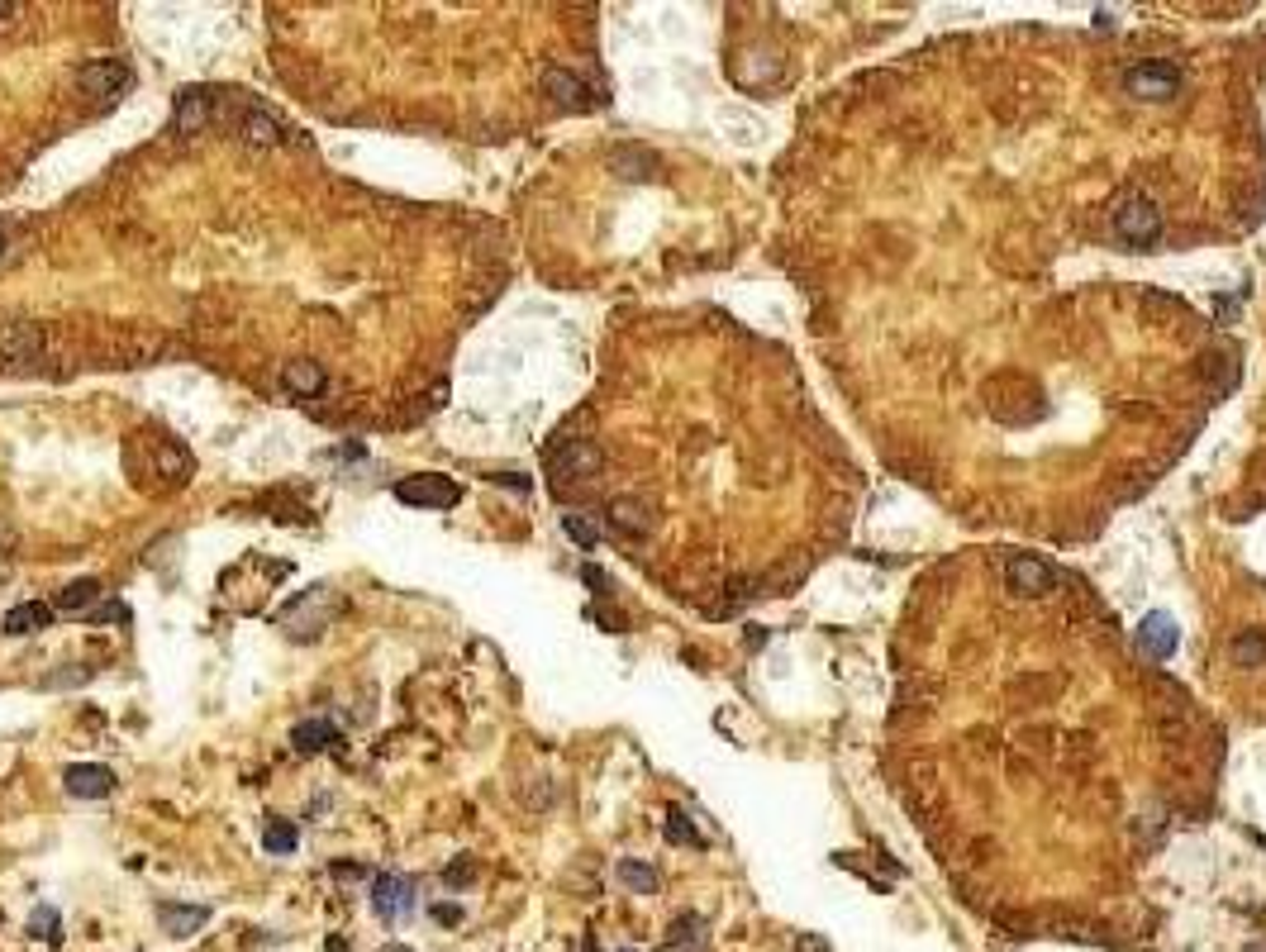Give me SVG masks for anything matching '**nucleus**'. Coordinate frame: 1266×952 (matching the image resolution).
Segmentation results:
<instances>
[{"label": "nucleus", "instance_id": "f257e3e1", "mask_svg": "<svg viewBox=\"0 0 1266 952\" xmlns=\"http://www.w3.org/2000/svg\"><path fill=\"white\" fill-rule=\"evenodd\" d=\"M1115 238L1124 248H1134V253H1147L1152 243L1161 238V210L1152 195L1142 191H1129L1124 200L1115 205Z\"/></svg>", "mask_w": 1266, "mask_h": 952}, {"label": "nucleus", "instance_id": "f03ea898", "mask_svg": "<svg viewBox=\"0 0 1266 952\" xmlns=\"http://www.w3.org/2000/svg\"><path fill=\"white\" fill-rule=\"evenodd\" d=\"M1124 91H1129L1134 101H1171V96H1180V67L1161 63V58L1134 63L1124 72Z\"/></svg>", "mask_w": 1266, "mask_h": 952}, {"label": "nucleus", "instance_id": "7ed1b4c3", "mask_svg": "<svg viewBox=\"0 0 1266 952\" xmlns=\"http://www.w3.org/2000/svg\"><path fill=\"white\" fill-rule=\"evenodd\" d=\"M395 500H400V505H414V510H452V505L462 500V486H457L452 476L419 472V476L395 481Z\"/></svg>", "mask_w": 1266, "mask_h": 952}, {"label": "nucleus", "instance_id": "20e7f679", "mask_svg": "<svg viewBox=\"0 0 1266 952\" xmlns=\"http://www.w3.org/2000/svg\"><path fill=\"white\" fill-rule=\"evenodd\" d=\"M414 895H419V886L405 871H377V881H372V909H377L381 924H395V919L414 914Z\"/></svg>", "mask_w": 1266, "mask_h": 952}, {"label": "nucleus", "instance_id": "39448f33", "mask_svg": "<svg viewBox=\"0 0 1266 952\" xmlns=\"http://www.w3.org/2000/svg\"><path fill=\"white\" fill-rule=\"evenodd\" d=\"M1176 643H1180V628H1176V619H1171L1166 609H1152V614L1138 624V633H1134V648H1138L1142 662H1166V657L1176 652Z\"/></svg>", "mask_w": 1266, "mask_h": 952}, {"label": "nucleus", "instance_id": "423d86ee", "mask_svg": "<svg viewBox=\"0 0 1266 952\" xmlns=\"http://www.w3.org/2000/svg\"><path fill=\"white\" fill-rule=\"evenodd\" d=\"M1005 577H1009V591L1014 595H1043V591H1052V582H1057V567L1048 563V558H1038V553H1014L1005 563Z\"/></svg>", "mask_w": 1266, "mask_h": 952}, {"label": "nucleus", "instance_id": "0eeeda50", "mask_svg": "<svg viewBox=\"0 0 1266 952\" xmlns=\"http://www.w3.org/2000/svg\"><path fill=\"white\" fill-rule=\"evenodd\" d=\"M39 357H44V329L29 325V320L0 325V362L24 367V362H39Z\"/></svg>", "mask_w": 1266, "mask_h": 952}, {"label": "nucleus", "instance_id": "6e6552de", "mask_svg": "<svg viewBox=\"0 0 1266 952\" xmlns=\"http://www.w3.org/2000/svg\"><path fill=\"white\" fill-rule=\"evenodd\" d=\"M82 91L87 96H101V101H115V96H125L133 87V72L120 58H101V63H87L82 67Z\"/></svg>", "mask_w": 1266, "mask_h": 952}, {"label": "nucleus", "instance_id": "1a4fd4ad", "mask_svg": "<svg viewBox=\"0 0 1266 952\" xmlns=\"http://www.w3.org/2000/svg\"><path fill=\"white\" fill-rule=\"evenodd\" d=\"M63 786L67 796H77V801H106L110 791L120 786V777L110 767H101V762H72L63 772Z\"/></svg>", "mask_w": 1266, "mask_h": 952}, {"label": "nucleus", "instance_id": "9d476101", "mask_svg": "<svg viewBox=\"0 0 1266 952\" xmlns=\"http://www.w3.org/2000/svg\"><path fill=\"white\" fill-rule=\"evenodd\" d=\"M601 467H605V453L591 438H572V443H562L558 453H553V472L567 476V481H586V476H596Z\"/></svg>", "mask_w": 1266, "mask_h": 952}, {"label": "nucleus", "instance_id": "9b49d317", "mask_svg": "<svg viewBox=\"0 0 1266 952\" xmlns=\"http://www.w3.org/2000/svg\"><path fill=\"white\" fill-rule=\"evenodd\" d=\"M215 91L210 87H186L176 96V129L181 133H200L210 129V119H215Z\"/></svg>", "mask_w": 1266, "mask_h": 952}, {"label": "nucleus", "instance_id": "f8f14e48", "mask_svg": "<svg viewBox=\"0 0 1266 952\" xmlns=\"http://www.w3.org/2000/svg\"><path fill=\"white\" fill-rule=\"evenodd\" d=\"M543 91H548L558 106H567V110H591V106H596V91L586 87L577 72H567V67H548V72H543Z\"/></svg>", "mask_w": 1266, "mask_h": 952}, {"label": "nucleus", "instance_id": "ddd939ff", "mask_svg": "<svg viewBox=\"0 0 1266 952\" xmlns=\"http://www.w3.org/2000/svg\"><path fill=\"white\" fill-rule=\"evenodd\" d=\"M238 138L253 143V148H277V143H286V129H281L277 115H267V110H258V106H243V115H238Z\"/></svg>", "mask_w": 1266, "mask_h": 952}, {"label": "nucleus", "instance_id": "4468645a", "mask_svg": "<svg viewBox=\"0 0 1266 952\" xmlns=\"http://www.w3.org/2000/svg\"><path fill=\"white\" fill-rule=\"evenodd\" d=\"M157 924H162V933H167V938H191V933H200L205 924H210V909H205V905H176V900H162V905H157Z\"/></svg>", "mask_w": 1266, "mask_h": 952}, {"label": "nucleus", "instance_id": "2eb2a0df", "mask_svg": "<svg viewBox=\"0 0 1266 952\" xmlns=\"http://www.w3.org/2000/svg\"><path fill=\"white\" fill-rule=\"evenodd\" d=\"M324 386H329V376H324V367H320V362H310V357H296V362H286V367H281V390H286V395L315 400Z\"/></svg>", "mask_w": 1266, "mask_h": 952}, {"label": "nucleus", "instance_id": "dca6fc26", "mask_svg": "<svg viewBox=\"0 0 1266 952\" xmlns=\"http://www.w3.org/2000/svg\"><path fill=\"white\" fill-rule=\"evenodd\" d=\"M53 614H58V609L48 605V600H24V605L5 609V633H10V638H24V633H39V628L53 624Z\"/></svg>", "mask_w": 1266, "mask_h": 952}, {"label": "nucleus", "instance_id": "f3484780", "mask_svg": "<svg viewBox=\"0 0 1266 952\" xmlns=\"http://www.w3.org/2000/svg\"><path fill=\"white\" fill-rule=\"evenodd\" d=\"M334 743H339V734H334V724H329V719H301V724L291 729V748H296L301 758L329 753Z\"/></svg>", "mask_w": 1266, "mask_h": 952}, {"label": "nucleus", "instance_id": "a211bd4d", "mask_svg": "<svg viewBox=\"0 0 1266 952\" xmlns=\"http://www.w3.org/2000/svg\"><path fill=\"white\" fill-rule=\"evenodd\" d=\"M96 600H101V582H96V577H82V582H67L63 591H58L53 609H63V614H91Z\"/></svg>", "mask_w": 1266, "mask_h": 952}, {"label": "nucleus", "instance_id": "6ab92c4d", "mask_svg": "<svg viewBox=\"0 0 1266 952\" xmlns=\"http://www.w3.org/2000/svg\"><path fill=\"white\" fill-rule=\"evenodd\" d=\"M610 524L620 529V534H629V539H643L647 529H652V515H647V505H638V500H615L610 505Z\"/></svg>", "mask_w": 1266, "mask_h": 952}, {"label": "nucleus", "instance_id": "aec40b11", "mask_svg": "<svg viewBox=\"0 0 1266 952\" xmlns=\"http://www.w3.org/2000/svg\"><path fill=\"white\" fill-rule=\"evenodd\" d=\"M695 948H705V919H700V914H681V919H671L662 952H695Z\"/></svg>", "mask_w": 1266, "mask_h": 952}, {"label": "nucleus", "instance_id": "412c9836", "mask_svg": "<svg viewBox=\"0 0 1266 952\" xmlns=\"http://www.w3.org/2000/svg\"><path fill=\"white\" fill-rule=\"evenodd\" d=\"M615 876H620V886H629L633 895H657V886H662L657 866L638 862V857H620V866H615Z\"/></svg>", "mask_w": 1266, "mask_h": 952}, {"label": "nucleus", "instance_id": "4be33fe9", "mask_svg": "<svg viewBox=\"0 0 1266 952\" xmlns=\"http://www.w3.org/2000/svg\"><path fill=\"white\" fill-rule=\"evenodd\" d=\"M562 534L577 543L581 553H596V548H601V524L591 520L586 510H567V515H562Z\"/></svg>", "mask_w": 1266, "mask_h": 952}, {"label": "nucleus", "instance_id": "5701e85b", "mask_svg": "<svg viewBox=\"0 0 1266 952\" xmlns=\"http://www.w3.org/2000/svg\"><path fill=\"white\" fill-rule=\"evenodd\" d=\"M262 847L277 852V857H291V852L301 847V829L291 820H267L262 824Z\"/></svg>", "mask_w": 1266, "mask_h": 952}, {"label": "nucleus", "instance_id": "b1692460", "mask_svg": "<svg viewBox=\"0 0 1266 952\" xmlns=\"http://www.w3.org/2000/svg\"><path fill=\"white\" fill-rule=\"evenodd\" d=\"M1228 652H1233V662H1238V667H1262V662H1266V633H1262V628H1247V633H1238V638L1228 643Z\"/></svg>", "mask_w": 1266, "mask_h": 952}, {"label": "nucleus", "instance_id": "393cba45", "mask_svg": "<svg viewBox=\"0 0 1266 952\" xmlns=\"http://www.w3.org/2000/svg\"><path fill=\"white\" fill-rule=\"evenodd\" d=\"M29 938H39V943H48V948H58V943H63V919H58V909H53V905L34 909V914H29Z\"/></svg>", "mask_w": 1266, "mask_h": 952}, {"label": "nucleus", "instance_id": "a878e982", "mask_svg": "<svg viewBox=\"0 0 1266 952\" xmlns=\"http://www.w3.org/2000/svg\"><path fill=\"white\" fill-rule=\"evenodd\" d=\"M662 833H666V843H676V847H705V838H700V829L681 815V810H671L666 815V824H662Z\"/></svg>", "mask_w": 1266, "mask_h": 952}, {"label": "nucleus", "instance_id": "bb28decb", "mask_svg": "<svg viewBox=\"0 0 1266 952\" xmlns=\"http://www.w3.org/2000/svg\"><path fill=\"white\" fill-rule=\"evenodd\" d=\"M615 172L629 176V181H638V176L652 172V152H643V148H620V152H615Z\"/></svg>", "mask_w": 1266, "mask_h": 952}, {"label": "nucleus", "instance_id": "cd10ccee", "mask_svg": "<svg viewBox=\"0 0 1266 952\" xmlns=\"http://www.w3.org/2000/svg\"><path fill=\"white\" fill-rule=\"evenodd\" d=\"M472 881H476V862H472V857H457V862L443 866V886H448V890H467Z\"/></svg>", "mask_w": 1266, "mask_h": 952}, {"label": "nucleus", "instance_id": "c85d7f7f", "mask_svg": "<svg viewBox=\"0 0 1266 952\" xmlns=\"http://www.w3.org/2000/svg\"><path fill=\"white\" fill-rule=\"evenodd\" d=\"M429 914H433L438 929H457V924H462V905H433Z\"/></svg>", "mask_w": 1266, "mask_h": 952}, {"label": "nucleus", "instance_id": "c756f323", "mask_svg": "<svg viewBox=\"0 0 1266 952\" xmlns=\"http://www.w3.org/2000/svg\"><path fill=\"white\" fill-rule=\"evenodd\" d=\"M581 577H586V582L596 586V595H610V577H605L601 567H586V572H581Z\"/></svg>", "mask_w": 1266, "mask_h": 952}, {"label": "nucleus", "instance_id": "7c9ffc66", "mask_svg": "<svg viewBox=\"0 0 1266 952\" xmlns=\"http://www.w3.org/2000/svg\"><path fill=\"white\" fill-rule=\"evenodd\" d=\"M491 481H495V486H510V491H529V481H524L519 472H500V476H491Z\"/></svg>", "mask_w": 1266, "mask_h": 952}, {"label": "nucleus", "instance_id": "2f4dec72", "mask_svg": "<svg viewBox=\"0 0 1266 952\" xmlns=\"http://www.w3.org/2000/svg\"><path fill=\"white\" fill-rule=\"evenodd\" d=\"M795 952H829V943H824V938H800Z\"/></svg>", "mask_w": 1266, "mask_h": 952}, {"label": "nucleus", "instance_id": "473e14b6", "mask_svg": "<svg viewBox=\"0 0 1266 952\" xmlns=\"http://www.w3.org/2000/svg\"><path fill=\"white\" fill-rule=\"evenodd\" d=\"M334 876L339 881H358V876H367V866H334Z\"/></svg>", "mask_w": 1266, "mask_h": 952}, {"label": "nucleus", "instance_id": "72a5a7b5", "mask_svg": "<svg viewBox=\"0 0 1266 952\" xmlns=\"http://www.w3.org/2000/svg\"><path fill=\"white\" fill-rule=\"evenodd\" d=\"M1095 29H1115V15H1110V10H1095Z\"/></svg>", "mask_w": 1266, "mask_h": 952}, {"label": "nucleus", "instance_id": "f704fd0d", "mask_svg": "<svg viewBox=\"0 0 1266 952\" xmlns=\"http://www.w3.org/2000/svg\"><path fill=\"white\" fill-rule=\"evenodd\" d=\"M10 15H20V5H15V0H0V20H10Z\"/></svg>", "mask_w": 1266, "mask_h": 952}, {"label": "nucleus", "instance_id": "c9c22d12", "mask_svg": "<svg viewBox=\"0 0 1266 952\" xmlns=\"http://www.w3.org/2000/svg\"><path fill=\"white\" fill-rule=\"evenodd\" d=\"M324 952H348V943H344V938H329V943H324Z\"/></svg>", "mask_w": 1266, "mask_h": 952}, {"label": "nucleus", "instance_id": "e433bc0d", "mask_svg": "<svg viewBox=\"0 0 1266 952\" xmlns=\"http://www.w3.org/2000/svg\"><path fill=\"white\" fill-rule=\"evenodd\" d=\"M381 952H414V948H405V943H386Z\"/></svg>", "mask_w": 1266, "mask_h": 952}, {"label": "nucleus", "instance_id": "4c0bfd02", "mask_svg": "<svg viewBox=\"0 0 1266 952\" xmlns=\"http://www.w3.org/2000/svg\"><path fill=\"white\" fill-rule=\"evenodd\" d=\"M0 262H5V229H0Z\"/></svg>", "mask_w": 1266, "mask_h": 952}, {"label": "nucleus", "instance_id": "58836bf2", "mask_svg": "<svg viewBox=\"0 0 1266 952\" xmlns=\"http://www.w3.org/2000/svg\"><path fill=\"white\" fill-rule=\"evenodd\" d=\"M586 952H596V943H591V938H586Z\"/></svg>", "mask_w": 1266, "mask_h": 952}, {"label": "nucleus", "instance_id": "ea45409f", "mask_svg": "<svg viewBox=\"0 0 1266 952\" xmlns=\"http://www.w3.org/2000/svg\"><path fill=\"white\" fill-rule=\"evenodd\" d=\"M620 952H633V948H620Z\"/></svg>", "mask_w": 1266, "mask_h": 952}]
</instances>
